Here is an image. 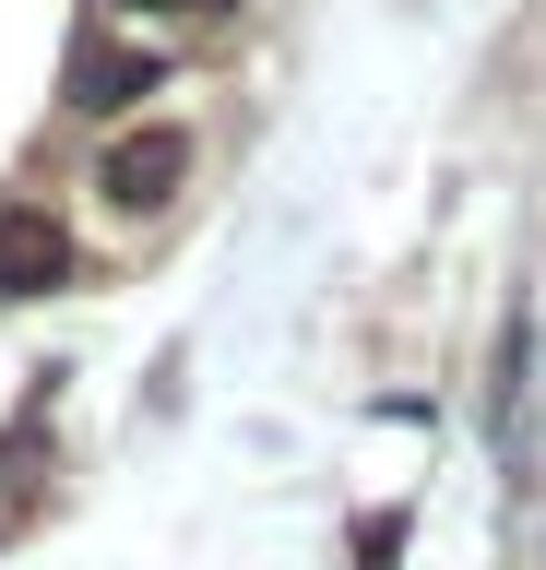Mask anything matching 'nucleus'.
Returning a JSON list of instances; mask_svg holds the SVG:
<instances>
[{"mask_svg":"<svg viewBox=\"0 0 546 570\" xmlns=\"http://www.w3.org/2000/svg\"><path fill=\"white\" fill-rule=\"evenodd\" d=\"M190 167H202V131H190V119H131V131L96 155V203H108L119 226H143V214H167L190 190Z\"/></svg>","mask_w":546,"mask_h":570,"instance_id":"1","label":"nucleus"},{"mask_svg":"<svg viewBox=\"0 0 546 570\" xmlns=\"http://www.w3.org/2000/svg\"><path fill=\"white\" fill-rule=\"evenodd\" d=\"M179 12H190V24H226V12H238V0H179Z\"/></svg>","mask_w":546,"mask_h":570,"instance_id":"6","label":"nucleus"},{"mask_svg":"<svg viewBox=\"0 0 546 570\" xmlns=\"http://www.w3.org/2000/svg\"><path fill=\"white\" fill-rule=\"evenodd\" d=\"M404 559V511H368L357 523V570H393Z\"/></svg>","mask_w":546,"mask_h":570,"instance_id":"4","label":"nucleus"},{"mask_svg":"<svg viewBox=\"0 0 546 570\" xmlns=\"http://www.w3.org/2000/svg\"><path fill=\"white\" fill-rule=\"evenodd\" d=\"M72 274V226L48 203H0V297H48Z\"/></svg>","mask_w":546,"mask_h":570,"instance_id":"3","label":"nucleus"},{"mask_svg":"<svg viewBox=\"0 0 546 570\" xmlns=\"http://www.w3.org/2000/svg\"><path fill=\"white\" fill-rule=\"evenodd\" d=\"M167 48H83L72 60V107L83 119H143V96H167Z\"/></svg>","mask_w":546,"mask_h":570,"instance_id":"2","label":"nucleus"},{"mask_svg":"<svg viewBox=\"0 0 546 570\" xmlns=\"http://www.w3.org/2000/svg\"><path fill=\"white\" fill-rule=\"evenodd\" d=\"M108 24H143V12H179V0H96Z\"/></svg>","mask_w":546,"mask_h":570,"instance_id":"5","label":"nucleus"}]
</instances>
